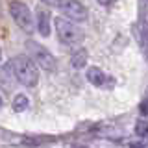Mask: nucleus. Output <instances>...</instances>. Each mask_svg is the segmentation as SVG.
<instances>
[{
  "mask_svg": "<svg viewBox=\"0 0 148 148\" xmlns=\"http://www.w3.org/2000/svg\"><path fill=\"white\" fill-rule=\"evenodd\" d=\"M9 71L13 72L15 80L22 83L28 89H34L39 83V69L35 67V63L32 61L28 56H17L9 61Z\"/></svg>",
  "mask_w": 148,
  "mask_h": 148,
  "instance_id": "f257e3e1",
  "label": "nucleus"
},
{
  "mask_svg": "<svg viewBox=\"0 0 148 148\" xmlns=\"http://www.w3.org/2000/svg\"><path fill=\"white\" fill-rule=\"evenodd\" d=\"M54 26H56V34H58L59 43H63L65 46H76L83 41V30L76 22L69 21L65 17H56L54 18Z\"/></svg>",
  "mask_w": 148,
  "mask_h": 148,
  "instance_id": "f03ea898",
  "label": "nucleus"
},
{
  "mask_svg": "<svg viewBox=\"0 0 148 148\" xmlns=\"http://www.w3.org/2000/svg\"><path fill=\"white\" fill-rule=\"evenodd\" d=\"M26 50H28V58L35 63L37 69H43L46 72H54L58 63H56L54 54L48 48H45L43 45L35 43V41H26Z\"/></svg>",
  "mask_w": 148,
  "mask_h": 148,
  "instance_id": "7ed1b4c3",
  "label": "nucleus"
},
{
  "mask_svg": "<svg viewBox=\"0 0 148 148\" xmlns=\"http://www.w3.org/2000/svg\"><path fill=\"white\" fill-rule=\"evenodd\" d=\"M9 13H11L15 24L22 32H26V34L34 32V15L24 2H9Z\"/></svg>",
  "mask_w": 148,
  "mask_h": 148,
  "instance_id": "20e7f679",
  "label": "nucleus"
},
{
  "mask_svg": "<svg viewBox=\"0 0 148 148\" xmlns=\"http://www.w3.org/2000/svg\"><path fill=\"white\" fill-rule=\"evenodd\" d=\"M52 6L59 8L65 13V18L72 22H83L87 21V8L83 6L82 2H76V0H65V2H52Z\"/></svg>",
  "mask_w": 148,
  "mask_h": 148,
  "instance_id": "39448f33",
  "label": "nucleus"
},
{
  "mask_svg": "<svg viewBox=\"0 0 148 148\" xmlns=\"http://www.w3.org/2000/svg\"><path fill=\"white\" fill-rule=\"evenodd\" d=\"M85 78L89 83H92L95 87H100V89H113L115 85V78L98 67H89L85 71Z\"/></svg>",
  "mask_w": 148,
  "mask_h": 148,
  "instance_id": "423d86ee",
  "label": "nucleus"
},
{
  "mask_svg": "<svg viewBox=\"0 0 148 148\" xmlns=\"http://www.w3.org/2000/svg\"><path fill=\"white\" fill-rule=\"evenodd\" d=\"M35 28L39 32L41 37H48L50 32H52V17L46 9H37L35 15Z\"/></svg>",
  "mask_w": 148,
  "mask_h": 148,
  "instance_id": "0eeeda50",
  "label": "nucleus"
},
{
  "mask_svg": "<svg viewBox=\"0 0 148 148\" xmlns=\"http://www.w3.org/2000/svg\"><path fill=\"white\" fill-rule=\"evenodd\" d=\"M87 59H89V52H87L85 48H80V50H76V52L72 54L71 65L74 69H83L87 65Z\"/></svg>",
  "mask_w": 148,
  "mask_h": 148,
  "instance_id": "6e6552de",
  "label": "nucleus"
},
{
  "mask_svg": "<svg viewBox=\"0 0 148 148\" xmlns=\"http://www.w3.org/2000/svg\"><path fill=\"white\" fill-rule=\"evenodd\" d=\"M11 108H13V111H17V113H22V111H26L30 108V100H28L26 95L18 92V95H15V98L11 102Z\"/></svg>",
  "mask_w": 148,
  "mask_h": 148,
  "instance_id": "1a4fd4ad",
  "label": "nucleus"
},
{
  "mask_svg": "<svg viewBox=\"0 0 148 148\" xmlns=\"http://www.w3.org/2000/svg\"><path fill=\"white\" fill-rule=\"evenodd\" d=\"M135 135L141 139H148V120H139L135 124Z\"/></svg>",
  "mask_w": 148,
  "mask_h": 148,
  "instance_id": "9d476101",
  "label": "nucleus"
},
{
  "mask_svg": "<svg viewBox=\"0 0 148 148\" xmlns=\"http://www.w3.org/2000/svg\"><path fill=\"white\" fill-rule=\"evenodd\" d=\"M141 111H143V115H148V98L141 104Z\"/></svg>",
  "mask_w": 148,
  "mask_h": 148,
  "instance_id": "9b49d317",
  "label": "nucleus"
},
{
  "mask_svg": "<svg viewBox=\"0 0 148 148\" xmlns=\"http://www.w3.org/2000/svg\"><path fill=\"white\" fill-rule=\"evenodd\" d=\"M130 148H145V143H130Z\"/></svg>",
  "mask_w": 148,
  "mask_h": 148,
  "instance_id": "f8f14e48",
  "label": "nucleus"
},
{
  "mask_svg": "<svg viewBox=\"0 0 148 148\" xmlns=\"http://www.w3.org/2000/svg\"><path fill=\"white\" fill-rule=\"evenodd\" d=\"M2 106H4V100H2V96H0V109H2Z\"/></svg>",
  "mask_w": 148,
  "mask_h": 148,
  "instance_id": "ddd939ff",
  "label": "nucleus"
},
{
  "mask_svg": "<svg viewBox=\"0 0 148 148\" xmlns=\"http://www.w3.org/2000/svg\"><path fill=\"white\" fill-rule=\"evenodd\" d=\"M74 148H83V146H74Z\"/></svg>",
  "mask_w": 148,
  "mask_h": 148,
  "instance_id": "4468645a",
  "label": "nucleus"
},
{
  "mask_svg": "<svg viewBox=\"0 0 148 148\" xmlns=\"http://www.w3.org/2000/svg\"><path fill=\"white\" fill-rule=\"evenodd\" d=\"M0 58H2V52H0Z\"/></svg>",
  "mask_w": 148,
  "mask_h": 148,
  "instance_id": "2eb2a0df",
  "label": "nucleus"
}]
</instances>
